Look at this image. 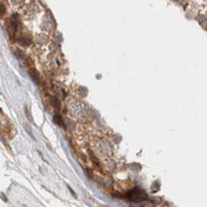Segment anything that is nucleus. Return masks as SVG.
<instances>
[{"label":"nucleus","instance_id":"f257e3e1","mask_svg":"<svg viewBox=\"0 0 207 207\" xmlns=\"http://www.w3.org/2000/svg\"><path fill=\"white\" fill-rule=\"evenodd\" d=\"M126 197H128L131 202H140L141 200L146 199V195H145L141 190H139V189H134V190H131V191L126 195Z\"/></svg>","mask_w":207,"mask_h":207}]
</instances>
